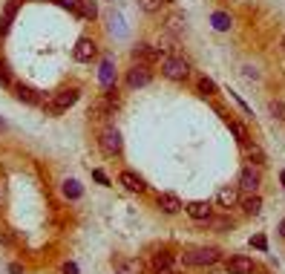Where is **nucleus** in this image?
<instances>
[{
    "instance_id": "nucleus-1",
    "label": "nucleus",
    "mask_w": 285,
    "mask_h": 274,
    "mask_svg": "<svg viewBox=\"0 0 285 274\" xmlns=\"http://www.w3.org/2000/svg\"><path fill=\"white\" fill-rule=\"evenodd\" d=\"M81 98V89L78 87H63V89H58V93H52V98L49 101H44V113L46 115H61V113H66L75 101Z\"/></svg>"
},
{
    "instance_id": "nucleus-2",
    "label": "nucleus",
    "mask_w": 285,
    "mask_h": 274,
    "mask_svg": "<svg viewBox=\"0 0 285 274\" xmlns=\"http://www.w3.org/2000/svg\"><path fill=\"white\" fill-rule=\"evenodd\" d=\"M182 260H185V265H196V268H205V265H213L219 263V251L216 248H190V251H185L182 254Z\"/></svg>"
},
{
    "instance_id": "nucleus-3",
    "label": "nucleus",
    "mask_w": 285,
    "mask_h": 274,
    "mask_svg": "<svg viewBox=\"0 0 285 274\" xmlns=\"http://www.w3.org/2000/svg\"><path fill=\"white\" fill-rule=\"evenodd\" d=\"M98 147L107 153V156H121L124 139H121V133H118L116 127H107V130H101V136H98Z\"/></svg>"
},
{
    "instance_id": "nucleus-4",
    "label": "nucleus",
    "mask_w": 285,
    "mask_h": 274,
    "mask_svg": "<svg viewBox=\"0 0 285 274\" xmlns=\"http://www.w3.org/2000/svg\"><path fill=\"white\" fill-rule=\"evenodd\" d=\"M161 75L170 81H185L190 75V64L185 58H179V55H170L167 61L161 64Z\"/></svg>"
},
{
    "instance_id": "nucleus-5",
    "label": "nucleus",
    "mask_w": 285,
    "mask_h": 274,
    "mask_svg": "<svg viewBox=\"0 0 285 274\" xmlns=\"http://www.w3.org/2000/svg\"><path fill=\"white\" fill-rule=\"evenodd\" d=\"M259 185H262V176H259V168H254V165H245V168L239 170V179H236V188L239 191H245V194H257Z\"/></svg>"
},
{
    "instance_id": "nucleus-6",
    "label": "nucleus",
    "mask_w": 285,
    "mask_h": 274,
    "mask_svg": "<svg viewBox=\"0 0 285 274\" xmlns=\"http://www.w3.org/2000/svg\"><path fill=\"white\" fill-rule=\"evenodd\" d=\"M153 81V72H150V64H133L127 70V87L130 89H138V87H147Z\"/></svg>"
},
{
    "instance_id": "nucleus-7",
    "label": "nucleus",
    "mask_w": 285,
    "mask_h": 274,
    "mask_svg": "<svg viewBox=\"0 0 285 274\" xmlns=\"http://www.w3.org/2000/svg\"><path fill=\"white\" fill-rule=\"evenodd\" d=\"M185 211H187L190 220H196V222H207L210 217H213V208H210V202H205V199H193V202H187Z\"/></svg>"
},
{
    "instance_id": "nucleus-8",
    "label": "nucleus",
    "mask_w": 285,
    "mask_h": 274,
    "mask_svg": "<svg viewBox=\"0 0 285 274\" xmlns=\"http://www.w3.org/2000/svg\"><path fill=\"white\" fill-rule=\"evenodd\" d=\"M95 52H98V46H95V41L92 38H81L78 44H75V49H72V55H75V61L87 64L95 58Z\"/></svg>"
},
{
    "instance_id": "nucleus-9",
    "label": "nucleus",
    "mask_w": 285,
    "mask_h": 274,
    "mask_svg": "<svg viewBox=\"0 0 285 274\" xmlns=\"http://www.w3.org/2000/svg\"><path fill=\"white\" fill-rule=\"evenodd\" d=\"M118 182H121L130 194H144V191H147V182H144L138 173H133V170H121V173H118Z\"/></svg>"
},
{
    "instance_id": "nucleus-10",
    "label": "nucleus",
    "mask_w": 285,
    "mask_h": 274,
    "mask_svg": "<svg viewBox=\"0 0 285 274\" xmlns=\"http://www.w3.org/2000/svg\"><path fill=\"white\" fill-rule=\"evenodd\" d=\"M12 93H15V98L23 101V104H44L41 93H38L35 87H29V84H12Z\"/></svg>"
},
{
    "instance_id": "nucleus-11",
    "label": "nucleus",
    "mask_w": 285,
    "mask_h": 274,
    "mask_svg": "<svg viewBox=\"0 0 285 274\" xmlns=\"http://www.w3.org/2000/svg\"><path fill=\"white\" fill-rule=\"evenodd\" d=\"M225 268H228V274H254V260L245 254H236L225 263Z\"/></svg>"
},
{
    "instance_id": "nucleus-12",
    "label": "nucleus",
    "mask_w": 285,
    "mask_h": 274,
    "mask_svg": "<svg viewBox=\"0 0 285 274\" xmlns=\"http://www.w3.org/2000/svg\"><path fill=\"white\" fill-rule=\"evenodd\" d=\"M216 202L222 205V208H236V205H239V188H236V185L219 188V194H216Z\"/></svg>"
},
{
    "instance_id": "nucleus-13",
    "label": "nucleus",
    "mask_w": 285,
    "mask_h": 274,
    "mask_svg": "<svg viewBox=\"0 0 285 274\" xmlns=\"http://www.w3.org/2000/svg\"><path fill=\"white\" fill-rule=\"evenodd\" d=\"M159 58V46H150V44H138L133 49V61L135 64H150Z\"/></svg>"
},
{
    "instance_id": "nucleus-14",
    "label": "nucleus",
    "mask_w": 285,
    "mask_h": 274,
    "mask_svg": "<svg viewBox=\"0 0 285 274\" xmlns=\"http://www.w3.org/2000/svg\"><path fill=\"white\" fill-rule=\"evenodd\" d=\"M159 208L164 214H179V211H185V202L176 194H159Z\"/></svg>"
},
{
    "instance_id": "nucleus-15",
    "label": "nucleus",
    "mask_w": 285,
    "mask_h": 274,
    "mask_svg": "<svg viewBox=\"0 0 285 274\" xmlns=\"http://www.w3.org/2000/svg\"><path fill=\"white\" fill-rule=\"evenodd\" d=\"M239 205H242V211L248 214V217H257V214L262 211V196H259V194L239 196Z\"/></svg>"
},
{
    "instance_id": "nucleus-16",
    "label": "nucleus",
    "mask_w": 285,
    "mask_h": 274,
    "mask_svg": "<svg viewBox=\"0 0 285 274\" xmlns=\"http://www.w3.org/2000/svg\"><path fill=\"white\" fill-rule=\"evenodd\" d=\"M242 150H245V156H248V162H254V165H257V168H262V165H268V156H265V150H262V147H259V144H245V147H242Z\"/></svg>"
},
{
    "instance_id": "nucleus-17",
    "label": "nucleus",
    "mask_w": 285,
    "mask_h": 274,
    "mask_svg": "<svg viewBox=\"0 0 285 274\" xmlns=\"http://www.w3.org/2000/svg\"><path fill=\"white\" fill-rule=\"evenodd\" d=\"M113 110H116V107L110 104L107 98H101V101H95V104L89 107V118H95V121H101V118H107V115H113Z\"/></svg>"
},
{
    "instance_id": "nucleus-18",
    "label": "nucleus",
    "mask_w": 285,
    "mask_h": 274,
    "mask_svg": "<svg viewBox=\"0 0 285 274\" xmlns=\"http://www.w3.org/2000/svg\"><path fill=\"white\" fill-rule=\"evenodd\" d=\"M210 23H213V29L216 32H228V29L233 26V18L231 15H228V12H213V15H210Z\"/></svg>"
},
{
    "instance_id": "nucleus-19",
    "label": "nucleus",
    "mask_w": 285,
    "mask_h": 274,
    "mask_svg": "<svg viewBox=\"0 0 285 274\" xmlns=\"http://www.w3.org/2000/svg\"><path fill=\"white\" fill-rule=\"evenodd\" d=\"M78 18L95 20V18H98V6H95L92 0H78Z\"/></svg>"
},
{
    "instance_id": "nucleus-20",
    "label": "nucleus",
    "mask_w": 285,
    "mask_h": 274,
    "mask_svg": "<svg viewBox=\"0 0 285 274\" xmlns=\"http://www.w3.org/2000/svg\"><path fill=\"white\" fill-rule=\"evenodd\" d=\"M170 265H173V254H167V251H161V254L153 257V271H156V274L170 271Z\"/></svg>"
},
{
    "instance_id": "nucleus-21",
    "label": "nucleus",
    "mask_w": 285,
    "mask_h": 274,
    "mask_svg": "<svg viewBox=\"0 0 285 274\" xmlns=\"http://www.w3.org/2000/svg\"><path fill=\"white\" fill-rule=\"evenodd\" d=\"M228 127H231V133H233V136H236V142H239V147H245V144L251 142L248 130H245V127H242L239 121H231V118H228Z\"/></svg>"
},
{
    "instance_id": "nucleus-22",
    "label": "nucleus",
    "mask_w": 285,
    "mask_h": 274,
    "mask_svg": "<svg viewBox=\"0 0 285 274\" xmlns=\"http://www.w3.org/2000/svg\"><path fill=\"white\" fill-rule=\"evenodd\" d=\"M196 87H199V96H205V98L216 96V81L207 78V75H202V78L196 81Z\"/></svg>"
},
{
    "instance_id": "nucleus-23",
    "label": "nucleus",
    "mask_w": 285,
    "mask_h": 274,
    "mask_svg": "<svg viewBox=\"0 0 285 274\" xmlns=\"http://www.w3.org/2000/svg\"><path fill=\"white\" fill-rule=\"evenodd\" d=\"M61 191H63V196H66V199H72V202H75V199H81V194H84V191H81V185L75 182V179H66Z\"/></svg>"
},
{
    "instance_id": "nucleus-24",
    "label": "nucleus",
    "mask_w": 285,
    "mask_h": 274,
    "mask_svg": "<svg viewBox=\"0 0 285 274\" xmlns=\"http://www.w3.org/2000/svg\"><path fill=\"white\" fill-rule=\"evenodd\" d=\"M101 84H104V87H113V84H116V72H113V61H104V64H101Z\"/></svg>"
},
{
    "instance_id": "nucleus-25",
    "label": "nucleus",
    "mask_w": 285,
    "mask_h": 274,
    "mask_svg": "<svg viewBox=\"0 0 285 274\" xmlns=\"http://www.w3.org/2000/svg\"><path fill=\"white\" fill-rule=\"evenodd\" d=\"M167 29H173V32H182V29H185V15H182V12H173V15L167 18Z\"/></svg>"
},
{
    "instance_id": "nucleus-26",
    "label": "nucleus",
    "mask_w": 285,
    "mask_h": 274,
    "mask_svg": "<svg viewBox=\"0 0 285 274\" xmlns=\"http://www.w3.org/2000/svg\"><path fill=\"white\" fill-rule=\"evenodd\" d=\"M138 6H141V9L147 12V15H156V12H159L161 6H164V0H138Z\"/></svg>"
},
{
    "instance_id": "nucleus-27",
    "label": "nucleus",
    "mask_w": 285,
    "mask_h": 274,
    "mask_svg": "<svg viewBox=\"0 0 285 274\" xmlns=\"http://www.w3.org/2000/svg\"><path fill=\"white\" fill-rule=\"evenodd\" d=\"M0 81H3L6 87L15 84V81H12V72H9V64H6V61H0Z\"/></svg>"
},
{
    "instance_id": "nucleus-28",
    "label": "nucleus",
    "mask_w": 285,
    "mask_h": 274,
    "mask_svg": "<svg viewBox=\"0 0 285 274\" xmlns=\"http://www.w3.org/2000/svg\"><path fill=\"white\" fill-rule=\"evenodd\" d=\"M271 115L279 118V121H285V104L282 101H271Z\"/></svg>"
},
{
    "instance_id": "nucleus-29",
    "label": "nucleus",
    "mask_w": 285,
    "mask_h": 274,
    "mask_svg": "<svg viewBox=\"0 0 285 274\" xmlns=\"http://www.w3.org/2000/svg\"><path fill=\"white\" fill-rule=\"evenodd\" d=\"M207 222H213V228H216V231H228V228H233V222H231V220H213V217H210Z\"/></svg>"
},
{
    "instance_id": "nucleus-30",
    "label": "nucleus",
    "mask_w": 285,
    "mask_h": 274,
    "mask_svg": "<svg viewBox=\"0 0 285 274\" xmlns=\"http://www.w3.org/2000/svg\"><path fill=\"white\" fill-rule=\"evenodd\" d=\"M92 179H95L98 185H110V176H107V173H104L101 168H95V170H92Z\"/></svg>"
},
{
    "instance_id": "nucleus-31",
    "label": "nucleus",
    "mask_w": 285,
    "mask_h": 274,
    "mask_svg": "<svg viewBox=\"0 0 285 274\" xmlns=\"http://www.w3.org/2000/svg\"><path fill=\"white\" fill-rule=\"evenodd\" d=\"M58 3H61L63 9H69L72 15H78V0H58Z\"/></svg>"
},
{
    "instance_id": "nucleus-32",
    "label": "nucleus",
    "mask_w": 285,
    "mask_h": 274,
    "mask_svg": "<svg viewBox=\"0 0 285 274\" xmlns=\"http://www.w3.org/2000/svg\"><path fill=\"white\" fill-rule=\"evenodd\" d=\"M251 246H257V248H262V251H265L268 242H265V237H254V239H251Z\"/></svg>"
},
{
    "instance_id": "nucleus-33",
    "label": "nucleus",
    "mask_w": 285,
    "mask_h": 274,
    "mask_svg": "<svg viewBox=\"0 0 285 274\" xmlns=\"http://www.w3.org/2000/svg\"><path fill=\"white\" fill-rule=\"evenodd\" d=\"M61 271H63V274H78V265H75V263H63Z\"/></svg>"
},
{
    "instance_id": "nucleus-34",
    "label": "nucleus",
    "mask_w": 285,
    "mask_h": 274,
    "mask_svg": "<svg viewBox=\"0 0 285 274\" xmlns=\"http://www.w3.org/2000/svg\"><path fill=\"white\" fill-rule=\"evenodd\" d=\"M9 271H12V274H23V268H20L18 263H12V265H9Z\"/></svg>"
},
{
    "instance_id": "nucleus-35",
    "label": "nucleus",
    "mask_w": 285,
    "mask_h": 274,
    "mask_svg": "<svg viewBox=\"0 0 285 274\" xmlns=\"http://www.w3.org/2000/svg\"><path fill=\"white\" fill-rule=\"evenodd\" d=\"M279 182H282V191H285V170H279Z\"/></svg>"
},
{
    "instance_id": "nucleus-36",
    "label": "nucleus",
    "mask_w": 285,
    "mask_h": 274,
    "mask_svg": "<svg viewBox=\"0 0 285 274\" xmlns=\"http://www.w3.org/2000/svg\"><path fill=\"white\" fill-rule=\"evenodd\" d=\"M279 234H282V237H285V220L279 222Z\"/></svg>"
},
{
    "instance_id": "nucleus-37",
    "label": "nucleus",
    "mask_w": 285,
    "mask_h": 274,
    "mask_svg": "<svg viewBox=\"0 0 285 274\" xmlns=\"http://www.w3.org/2000/svg\"><path fill=\"white\" fill-rule=\"evenodd\" d=\"M161 274H176V271H161Z\"/></svg>"
}]
</instances>
